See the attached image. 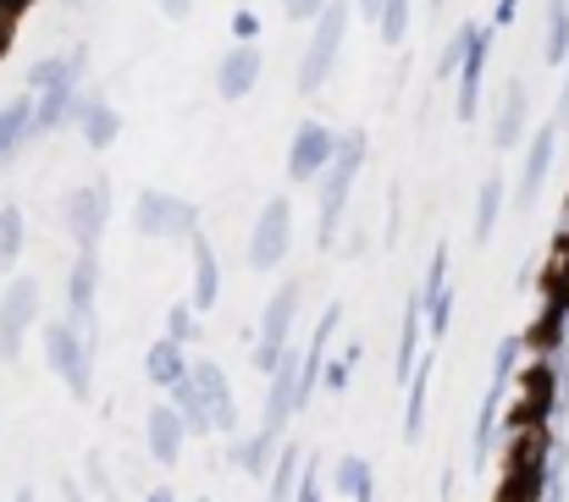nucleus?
<instances>
[{
  "label": "nucleus",
  "instance_id": "4c0bfd02",
  "mask_svg": "<svg viewBox=\"0 0 569 502\" xmlns=\"http://www.w3.org/2000/svg\"><path fill=\"white\" fill-rule=\"evenodd\" d=\"M448 315H453V288H448L442 299H431V304H426V332L442 337L448 332Z\"/></svg>",
  "mask_w": 569,
  "mask_h": 502
},
{
  "label": "nucleus",
  "instance_id": "09e8293b",
  "mask_svg": "<svg viewBox=\"0 0 569 502\" xmlns=\"http://www.w3.org/2000/svg\"><path fill=\"white\" fill-rule=\"evenodd\" d=\"M431 6H442V0H431Z\"/></svg>",
  "mask_w": 569,
  "mask_h": 502
},
{
  "label": "nucleus",
  "instance_id": "c9c22d12",
  "mask_svg": "<svg viewBox=\"0 0 569 502\" xmlns=\"http://www.w3.org/2000/svg\"><path fill=\"white\" fill-rule=\"evenodd\" d=\"M83 481H89V492H94L100 502H122L117 498V486H111V470H106V459H100V453H89V459H83Z\"/></svg>",
  "mask_w": 569,
  "mask_h": 502
},
{
  "label": "nucleus",
  "instance_id": "72a5a7b5",
  "mask_svg": "<svg viewBox=\"0 0 569 502\" xmlns=\"http://www.w3.org/2000/svg\"><path fill=\"white\" fill-rule=\"evenodd\" d=\"M409 6H415V0H387V6H381V17H377L381 44H403V39H409Z\"/></svg>",
  "mask_w": 569,
  "mask_h": 502
},
{
  "label": "nucleus",
  "instance_id": "1a4fd4ad",
  "mask_svg": "<svg viewBox=\"0 0 569 502\" xmlns=\"http://www.w3.org/2000/svg\"><path fill=\"white\" fill-rule=\"evenodd\" d=\"M39 304H44V293L33 277H11V288L0 293V359L6 364L22 353V337L39 327Z\"/></svg>",
  "mask_w": 569,
  "mask_h": 502
},
{
  "label": "nucleus",
  "instance_id": "49530a36",
  "mask_svg": "<svg viewBox=\"0 0 569 502\" xmlns=\"http://www.w3.org/2000/svg\"><path fill=\"white\" fill-rule=\"evenodd\" d=\"M144 502H178V498H172V486H156V492H144Z\"/></svg>",
  "mask_w": 569,
  "mask_h": 502
},
{
  "label": "nucleus",
  "instance_id": "412c9836",
  "mask_svg": "<svg viewBox=\"0 0 569 502\" xmlns=\"http://www.w3.org/2000/svg\"><path fill=\"white\" fill-rule=\"evenodd\" d=\"M193 381H199V392H204V403H210V420H216V431H232V425H238V403H232V386H227L221 364H210V359H193Z\"/></svg>",
  "mask_w": 569,
  "mask_h": 502
},
{
  "label": "nucleus",
  "instance_id": "a878e982",
  "mask_svg": "<svg viewBox=\"0 0 569 502\" xmlns=\"http://www.w3.org/2000/svg\"><path fill=\"white\" fill-rule=\"evenodd\" d=\"M542 61L548 67L569 61V0H548L542 6Z\"/></svg>",
  "mask_w": 569,
  "mask_h": 502
},
{
  "label": "nucleus",
  "instance_id": "4be33fe9",
  "mask_svg": "<svg viewBox=\"0 0 569 502\" xmlns=\"http://www.w3.org/2000/svg\"><path fill=\"white\" fill-rule=\"evenodd\" d=\"M193 364H189V342H178V337H156L150 342V353H144V375L156 381V386H178L183 375H189Z\"/></svg>",
  "mask_w": 569,
  "mask_h": 502
},
{
  "label": "nucleus",
  "instance_id": "20e7f679",
  "mask_svg": "<svg viewBox=\"0 0 569 502\" xmlns=\"http://www.w3.org/2000/svg\"><path fill=\"white\" fill-rule=\"evenodd\" d=\"M133 227L144 238H161V243H193L199 238V204L167 193V188H144L133 199Z\"/></svg>",
  "mask_w": 569,
  "mask_h": 502
},
{
  "label": "nucleus",
  "instance_id": "c85d7f7f",
  "mask_svg": "<svg viewBox=\"0 0 569 502\" xmlns=\"http://www.w3.org/2000/svg\"><path fill=\"white\" fill-rule=\"evenodd\" d=\"M503 204H509V188H503V177H487V182H481V193H476V227H470V232H476V243H492Z\"/></svg>",
  "mask_w": 569,
  "mask_h": 502
},
{
  "label": "nucleus",
  "instance_id": "f8f14e48",
  "mask_svg": "<svg viewBox=\"0 0 569 502\" xmlns=\"http://www.w3.org/2000/svg\"><path fill=\"white\" fill-rule=\"evenodd\" d=\"M189 436H193L189 420L178 414V403H172V398H167V403H156V409L144 414V448H150V459H156V464H167V470H172V464L183 459Z\"/></svg>",
  "mask_w": 569,
  "mask_h": 502
},
{
  "label": "nucleus",
  "instance_id": "f03ea898",
  "mask_svg": "<svg viewBox=\"0 0 569 502\" xmlns=\"http://www.w3.org/2000/svg\"><path fill=\"white\" fill-rule=\"evenodd\" d=\"M349 17H355V0H327V11L310 22V44L299 56V94H321L327 78L338 72V56H343V39H349Z\"/></svg>",
  "mask_w": 569,
  "mask_h": 502
},
{
  "label": "nucleus",
  "instance_id": "5701e85b",
  "mask_svg": "<svg viewBox=\"0 0 569 502\" xmlns=\"http://www.w3.org/2000/svg\"><path fill=\"white\" fill-rule=\"evenodd\" d=\"M193 249V293H189V304L204 315V310H216V299H221V260H216V249H210V238L199 232L189 243Z\"/></svg>",
  "mask_w": 569,
  "mask_h": 502
},
{
  "label": "nucleus",
  "instance_id": "b1692460",
  "mask_svg": "<svg viewBox=\"0 0 569 502\" xmlns=\"http://www.w3.org/2000/svg\"><path fill=\"white\" fill-rule=\"evenodd\" d=\"M332 492H343L349 502H377V470L360 453H343L332 464Z\"/></svg>",
  "mask_w": 569,
  "mask_h": 502
},
{
  "label": "nucleus",
  "instance_id": "f257e3e1",
  "mask_svg": "<svg viewBox=\"0 0 569 502\" xmlns=\"http://www.w3.org/2000/svg\"><path fill=\"white\" fill-rule=\"evenodd\" d=\"M366 167V128H349L343 144H338V161L321 171V204H316V243L332 249L338 243V227H343V210H349V193H355V177Z\"/></svg>",
  "mask_w": 569,
  "mask_h": 502
},
{
  "label": "nucleus",
  "instance_id": "473e14b6",
  "mask_svg": "<svg viewBox=\"0 0 569 502\" xmlns=\"http://www.w3.org/2000/svg\"><path fill=\"white\" fill-rule=\"evenodd\" d=\"M470 39H476V22H459L453 39H448L442 56H437V78H459V67H465V56H470Z\"/></svg>",
  "mask_w": 569,
  "mask_h": 502
},
{
  "label": "nucleus",
  "instance_id": "6e6552de",
  "mask_svg": "<svg viewBox=\"0 0 569 502\" xmlns=\"http://www.w3.org/2000/svg\"><path fill=\"white\" fill-rule=\"evenodd\" d=\"M288 249H293V204L277 193V199H266L260 215H254V232H249V265H254V271H277V265L288 260Z\"/></svg>",
  "mask_w": 569,
  "mask_h": 502
},
{
  "label": "nucleus",
  "instance_id": "a19ab883",
  "mask_svg": "<svg viewBox=\"0 0 569 502\" xmlns=\"http://www.w3.org/2000/svg\"><path fill=\"white\" fill-rule=\"evenodd\" d=\"M232 33H238V39H260V17H254V11H238V17H232Z\"/></svg>",
  "mask_w": 569,
  "mask_h": 502
},
{
  "label": "nucleus",
  "instance_id": "cd10ccee",
  "mask_svg": "<svg viewBox=\"0 0 569 502\" xmlns=\"http://www.w3.org/2000/svg\"><path fill=\"white\" fill-rule=\"evenodd\" d=\"M172 403H178V414L189 420V431L193 436H216V420H210V403H204V392H199V381H193V370L167 392Z\"/></svg>",
  "mask_w": 569,
  "mask_h": 502
},
{
  "label": "nucleus",
  "instance_id": "a18cd8bd",
  "mask_svg": "<svg viewBox=\"0 0 569 502\" xmlns=\"http://www.w3.org/2000/svg\"><path fill=\"white\" fill-rule=\"evenodd\" d=\"M355 6H360V11H366V17L377 22V17H381V6H387V0H355Z\"/></svg>",
  "mask_w": 569,
  "mask_h": 502
},
{
  "label": "nucleus",
  "instance_id": "9d476101",
  "mask_svg": "<svg viewBox=\"0 0 569 502\" xmlns=\"http://www.w3.org/2000/svg\"><path fill=\"white\" fill-rule=\"evenodd\" d=\"M343 133H332L327 122H299L293 144H288V177L293 182H321V171L338 161Z\"/></svg>",
  "mask_w": 569,
  "mask_h": 502
},
{
  "label": "nucleus",
  "instance_id": "f704fd0d",
  "mask_svg": "<svg viewBox=\"0 0 569 502\" xmlns=\"http://www.w3.org/2000/svg\"><path fill=\"white\" fill-rule=\"evenodd\" d=\"M360 359H366V348H343L338 359H327V375H321V386H327V392H343Z\"/></svg>",
  "mask_w": 569,
  "mask_h": 502
},
{
  "label": "nucleus",
  "instance_id": "4468645a",
  "mask_svg": "<svg viewBox=\"0 0 569 502\" xmlns=\"http://www.w3.org/2000/svg\"><path fill=\"white\" fill-rule=\"evenodd\" d=\"M94 288H100V249H78L67 277V321L83 337H94Z\"/></svg>",
  "mask_w": 569,
  "mask_h": 502
},
{
  "label": "nucleus",
  "instance_id": "ddd939ff",
  "mask_svg": "<svg viewBox=\"0 0 569 502\" xmlns=\"http://www.w3.org/2000/svg\"><path fill=\"white\" fill-rule=\"evenodd\" d=\"M260 67H266L260 39H232V50L216 61V94H221V100H243V94L260 83Z\"/></svg>",
  "mask_w": 569,
  "mask_h": 502
},
{
  "label": "nucleus",
  "instance_id": "37998d69",
  "mask_svg": "<svg viewBox=\"0 0 569 502\" xmlns=\"http://www.w3.org/2000/svg\"><path fill=\"white\" fill-rule=\"evenodd\" d=\"M161 11H167L172 22H183V17H189V11H193V0H161Z\"/></svg>",
  "mask_w": 569,
  "mask_h": 502
},
{
  "label": "nucleus",
  "instance_id": "7ed1b4c3",
  "mask_svg": "<svg viewBox=\"0 0 569 502\" xmlns=\"http://www.w3.org/2000/svg\"><path fill=\"white\" fill-rule=\"evenodd\" d=\"M44 359L72 398L94 392V337H83L72 321H44Z\"/></svg>",
  "mask_w": 569,
  "mask_h": 502
},
{
  "label": "nucleus",
  "instance_id": "2f4dec72",
  "mask_svg": "<svg viewBox=\"0 0 569 502\" xmlns=\"http://www.w3.org/2000/svg\"><path fill=\"white\" fill-rule=\"evenodd\" d=\"M426 392H431V353L420 359V370H415V381H409V403H403V436H409V442L426 431Z\"/></svg>",
  "mask_w": 569,
  "mask_h": 502
},
{
  "label": "nucleus",
  "instance_id": "423d86ee",
  "mask_svg": "<svg viewBox=\"0 0 569 502\" xmlns=\"http://www.w3.org/2000/svg\"><path fill=\"white\" fill-rule=\"evenodd\" d=\"M515 359H520V337H503V342H498V353H492V381H487V398H481V409H476V448H470L476 470H481V464L492 459V448H498V414H503V403H509Z\"/></svg>",
  "mask_w": 569,
  "mask_h": 502
},
{
  "label": "nucleus",
  "instance_id": "de8ad7c7",
  "mask_svg": "<svg viewBox=\"0 0 569 502\" xmlns=\"http://www.w3.org/2000/svg\"><path fill=\"white\" fill-rule=\"evenodd\" d=\"M17 502H39V498H33V492H17Z\"/></svg>",
  "mask_w": 569,
  "mask_h": 502
},
{
  "label": "nucleus",
  "instance_id": "58836bf2",
  "mask_svg": "<svg viewBox=\"0 0 569 502\" xmlns=\"http://www.w3.org/2000/svg\"><path fill=\"white\" fill-rule=\"evenodd\" d=\"M327 11V0H282V17L288 22H316Z\"/></svg>",
  "mask_w": 569,
  "mask_h": 502
},
{
  "label": "nucleus",
  "instance_id": "6ab92c4d",
  "mask_svg": "<svg viewBox=\"0 0 569 502\" xmlns=\"http://www.w3.org/2000/svg\"><path fill=\"white\" fill-rule=\"evenodd\" d=\"M526 122H531V89L515 78V83L503 89V100H498V117H492V144H498V150H515V144L526 139Z\"/></svg>",
  "mask_w": 569,
  "mask_h": 502
},
{
  "label": "nucleus",
  "instance_id": "0eeeda50",
  "mask_svg": "<svg viewBox=\"0 0 569 502\" xmlns=\"http://www.w3.org/2000/svg\"><path fill=\"white\" fill-rule=\"evenodd\" d=\"M299 299H305L299 282H282V288L271 293V304H266V315H260V342H254V370H260V375H271V370L282 364L293 321H299Z\"/></svg>",
  "mask_w": 569,
  "mask_h": 502
},
{
  "label": "nucleus",
  "instance_id": "79ce46f5",
  "mask_svg": "<svg viewBox=\"0 0 569 502\" xmlns=\"http://www.w3.org/2000/svg\"><path fill=\"white\" fill-rule=\"evenodd\" d=\"M515 17H520V0H498L492 6V28H509Z\"/></svg>",
  "mask_w": 569,
  "mask_h": 502
},
{
  "label": "nucleus",
  "instance_id": "ea45409f",
  "mask_svg": "<svg viewBox=\"0 0 569 502\" xmlns=\"http://www.w3.org/2000/svg\"><path fill=\"white\" fill-rule=\"evenodd\" d=\"M299 502H321V470L305 464V481H299Z\"/></svg>",
  "mask_w": 569,
  "mask_h": 502
},
{
  "label": "nucleus",
  "instance_id": "a211bd4d",
  "mask_svg": "<svg viewBox=\"0 0 569 502\" xmlns=\"http://www.w3.org/2000/svg\"><path fill=\"white\" fill-rule=\"evenodd\" d=\"M420 337H426V299H420V288L403 299V327H398V359H392V375H398V386H409L415 381V370H420Z\"/></svg>",
  "mask_w": 569,
  "mask_h": 502
},
{
  "label": "nucleus",
  "instance_id": "dca6fc26",
  "mask_svg": "<svg viewBox=\"0 0 569 502\" xmlns=\"http://www.w3.org/2000/svg\"><path fill=\"white\" fill-rule=\"evenodd\" d=\"M83 72H89V50L39 56V61L28 67V89H33V94H67V89H78Z\"/></svg>",
  "mask_w": 569,
  "mask_h": 502
},
{
  "label": "nucleus",
  "instance_id": "c756f323",
  "mask_svg": "<svg viewBox=\"0 0 569 502\" xmlns=\"http://www.w3.org/2000/svg\"><path fill=\"white\" fill-rule=\"evenodd\" d=\"M22 243H28V221H22V204H0V277H11L17 271V260H22Z\"/></svg>",
  "mask_w": 569,
  "mask_h": 502
},
{
  "label": "nucleus",
  "instance_id": "393cba45",
  "mask_svg": "<svg viewBox=\"0 0 569 502\" xmlns=\"http://www.w3.org/2000/svg\"><path fill=\"white\" fill-rule=\"evenodd\" d=\"M282 453V436H271V431H254V436H243V442H232V464L243 470V475H271V459Z\"/></svg>",
  "mask_w": 569,
  "mask_h": 502
},
{
  "label": "nucleus",
  "instance_id": "e433bc0d",
  "mask_svg": "<svg viewBox=\"0 0 569 502\" xmlns=\"http://www.w3.org/2000/svg\"><path fill=\"white\" fill-rule=\"evenodd\" d=\"M193 315H199L193 304H172V310H167V337H178V342H193V337H199V321H193Z\"/></svg>",
  "mask_w": 569,
  "mask_h": 502
},
{
  "label": "nucleus",
  "instance_id": "39448f33",
  "mask_svg": "<svg viewBox=\"0 0 569 502\" xmlns=\"http://www.w3.org/2000/svg\"><path fill=\"white\" fill-rule=\"evenodd\" d=\"M56 221H61V232H67L78 249H100V232H106V221H111V182L100 177V182L67 188V193L56 199Z\"/></svg>",
  "mask_w": 569,
  "mask_h": 502
},
{
  "label": "nucleus",
  "instance_id": "9b49d317",
  "mask_svg": "<svg viewBox=\"0 0 569 502\" xmlns=\"http://www.w3.org/2000/svg\"><path fill=\"white\" fill-rule=\"evenodd\" d=\"M492 22H476V39H470V56H465V67H459V78H453V117L459 122H476V111H481V83H487V61H492Z\"/></svg>",
  "mask_w": 569,
  "mask_h": 502
},
{
  "label": "nucleus",
  "instance_id": "8fccbe9b",
  "mask_svg": "<svg viewBox=\"0 0 569 502\" xmlns=\"http://www.w3.org/2000/svg\"><path fill=\"white\" fill-rule=\"evenodd\" d=\"M67 6H78V0H67Z\"/></svg>",
  "mask_w": 569,
  "mask_h": 502
},
{
  "label": "nucleus",
  "instance_id": "f3484780",
  "mask_svg": "<svg viewBox=\"0 0 569 502\" xmlns=\"http://www.w3.org/2000/svg\"><path fill=\"white\" fill-rule=\"evenodd\" d=\"M553 155H559V122H548L542 133H531V150H526V167H520V204L531 210L542 199V182L553 177Z\"/></svg>",
  "mask_w": 569,
  "mask_h": 502
},
{
  "label": "nucleus",
  "instance_id": "c03bdc74",
  "mask_svg": "<svg viewBox=\"0 0 569 502\" xmlns=\"http://www.w3.org/2000/svg\"><path fill=\"white\" fill-rule=\"evenodd\" d=\"M61 502H89V492H83V486H72V481H67V486H61Z\"/></svg>",
  "mask_w": 569,
  "mask_h": 502
},
{
  "label": "nucleus",
  "instance_id": "7c9ffc66",
  "mask_svg": "<svg viewBox=\"0 0 569 502\" xmlns=\"http://www.w3.org/2000/svg\"><path fill=\"white\" fill-rule=\"evenodd\" d=\"M299 481H305V453L299 448H282L277 453V470H271V498L266 502H299Z\"/></svg>",
  "mask_w": 569,
  "mask_h": 502
},
{
  "label": "nucleus",
  "instance_id": "bb28decb",
  "mask_svg": "<svg viewBox=\"0 0 569 502\" xmlns=\"http://www.w3.org/2000/svg\"><path fill=\"white\" fill-rule=\"evenodd\" d=\"M33 100H39V139H44V133H61V128H78L83 89H67V94H33Z\"/></svg>",
  "mask_w": 569,
  "mask_h": 502
},
{
  "label": "nucleus",
  "instance_id": "2eb2a0df",
  "mask_svg": "<svg viewBox=\"0 0 569 502\" xmlns=\"http://www.w3.org/2000/svg\"><path fill=\"white\" fill-rule=\"evenodd\" d=\"M33 139H39V100H33V94L6 100V106H0V167H11Z\"/></svg>",
  "mask_w": 569,
  "mask_h": 502
},
{
  "label": "nucleus",
  "instance_id": "aec40b11",
  "mask_svg": "<svg viewBox=\"0 0 569 502\" xmlns=\"http://www.w3.org/2000/svg\"><path fill=\"white\" fill-rule=\"evenodd\" d=\"M78 133H83V144H89V150H111V144L122 139V117H117V106H111L106 94H83Z\"/></svg>",
  "mask_w": 569,
  "mask_h": 502
}]
</instances>
